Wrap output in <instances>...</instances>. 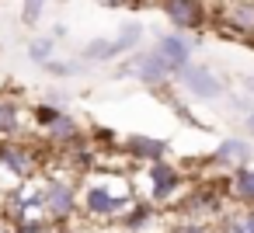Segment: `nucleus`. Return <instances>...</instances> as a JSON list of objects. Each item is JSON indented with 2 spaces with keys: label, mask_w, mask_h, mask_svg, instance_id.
<instances>
[{
  "label": "nucleus",
  "mask_w": 254,
  "mask_h": 233,
  "mask_svg": "<svg viewBox=\"0 0 254 233\" xmlns=\"http://www.w3.org/2000/svg\"><path fill=\"white\" fill-rule=\"evenodd\" d=\"M136 198V184L122 171L94 167L80 177V219L91 226H115Z\"/></svg>",
  "instance_id": "nucleus-1"
},
{
  "label": "nucleus",
  "mask_w": 254,
  "mask_h": 233,
  "mask_svg": "<svg viewBox=\"0 0 254 233\" xmlns=\"http://www.w3.org/2000/svg\"><path fill=\"white\" fill-rule=\"evenodd\" d=\"M191 181H195V177H188V174H185L171 157L153 160V164H143V167H139V174L132 177L136 195H139V198H146V202H153L157 209H174V205H178V198L191 188Z\"/></svg>",
  "instance_id": "nucleus-2"
},
{
  "label": "nucleus",
  "mask_w": 254,
  "mask_h": 233,
  "mask_svg": "<svg viewBox=\"0 0 254 233\" xmlns=\"http://www.w3.org/2000/svg\"><path fill=\"white\" fill-rule=\"evenodd\" d=\"M42 212L56 230H66L80 216V177L63 167L42 171Z\"/></svg>",
  "instance_id": "nucleus-3"
},
{
  "label": "nucleus",
  "mask_w": 254,
  "mask_h": 233,
  "mask_svg": "<svg viewBox=\"0 0 254 233\" xmlns=\"http://www.w3.org/2000/svg\"><path fill=\"white\" fill-rule=\"evenodd\" d=\"M46 171V153L28 143L25 136L21 139H0V195L18 188L21 181H32Z\"/></svg>",
  "instance_id": "nucleus-4"
},
{
  "label": "nucleus",
  "mask_w": 254,
  "mask_h": 233,
  "mask_svg": "<svg viewBox=\"0 0 254 233\" xmlns=\"http://www.w3.org/2000/svg\"><path fill=\"white\" fill-rule=\"evenodd\" d=\"M160 11H164L171 32H181V35H195L202 28H209V21H212L205 0H160Z\"/></svg>",
  "instance_id": "nucleus-5"
},
{
  "label": "nucleus",
  "mask_w": 254,
  "mask_h": 233,
  "mask_svg": "<svg viewBox=\"0 0 254 233\" xmlns=\"http://www.w3.org/2000/svg\"><path fill=\"white\" fill-rule=\"evenodd\" d=\"M209 25H216L223 35H233L254 46V0H226Z\"/></svg>",
  "instance_id": "nucleus-6"
},
{
  "label": "nucleus",
  "mask_w": 254,
  "mask_h": 233,
  "mask_svg": "<svg viewBox=\"0 0 254 233\" xmlns=\"http://www.w3.org/2000/svg\"><path fill=\"white\" fill-rule=\"evenodd\" d=\"M129 77L139 80V84L150 87V91H164V87L174 80L171 66L160 59V53H157L153 46H150V49H136V53L129 56Z\"/></svg>",
  "instance_id": "nucleus-7"
},
{
  "label": "nucleus",
  "mask_w": 254,
  "mask_h": 233,
  "mask_svg": "<svg viewBox=\"0 0 254 233\" xmlns=\"http://www.w3.org/2000/svg\"><path fill=\"white\" fill-rule=\"evenodd\" d=\"M251 160H254V146H251L244 136H226V139H219V143L205 153L202 167H205V171L230 174V171H237V167H244V164H251Z\"/></svg>",
  "instance_id": "nucleus-8"
},
{
  "label": "nucleus",
  "mask_w": 254,
  "mask_h": 233,
  "mask_svg": "<svg viewBox=\"0 0 254 233\" xmlns=\"http://www.w3.org/2000/svg\"><path fill=\"white\" fill-rule=\"evenodd\" d=\"M174 80H178V87L188 91L195 101H219V98H223V80H219V73H216L212 66H205V63H188Z\"/></svg>",
  "instance_id": "nucleus-9"
},
{
  "label": "nucleus",
  "mask_w": 254,
  "mask_h": 233,
  "mask_svg": "<svg viewBox=\"0 0 254 233\" xmlns=\"http://www.w3.org/2000/svg\"><path fill=\"white\" fill-rule=\"evenodd\" d=\"M119 146H122L126 160H132V164H139V167L171 157V143L160 139V136H146V132H132V136L119 139Z\"/></svg>",
  "instance_id": "nucleus-10"
},
{
  "label": "nucleus",
  "mask_w": 254,
  "mask_h": 233,
  "mask_svg": "<svg viewBox=\"0 0 254 233\" xmlns=\"http://www.w3.org/2000/svg\"><path fill=\"white\" fill-rule=\"evenodd\" d=\"M195 39H188V35H181V32H164V35H157V42H153V49L160 53V59L171 66V73L178 77L188 63H191V53H195Z\"/></svg>",
  "instance_id": "nucleus-11"
},
{
  "label": "nucleus",
  "mask_w": 254,
  "mask_h": 233,
  "mask_svg": "<svg viewBox=\"0 0 254 233\" xmlns=\"http://www.w3.org/2000/svg\"><path fill=\"white\" fill-rule=\"evenodd\" d=\"M160 223H164V209H157V205L146 202V198H136L115 226H119L122 233H153Z\"/></svg>",
  "instance_id": "nucleus-12"
},
{
  "label": "nucleus",
  "mask_w": 254,
  "mask_h": 233,
  "mask_svg": "<svg viewBox=\"0 0 254 233\" xmlns=\"http://www.w3.org/2000/svg\"><path fill=\"white\" fill-rule=\"evenodd\" d=\"M84 139H87V132H84V125H80L70 112H63L49 129H42L46 150H70V146H77V143H84Z\"/></svg>",
  "instance_id": "nucleus-13"
},
{
  "label": "nucleus",
  "mask_w": 254,
  "mask_h": 233,
  "mask_svg": "<svg viewBox=\"0 0 254 233\" xmlns=\"http://www.w3.org/2000/svg\"><path fill=\"white\" fill-rule=\"evenodd\" d=\"M223 188H226V198L230 205H244V209H254V160L223 174Z\"/></svg>",
  "instance_id": "nucleus-14"
},
{
  "label": "nucleus",
  "mask_w": 254,
  "mask_h": 233,
  "mask_svg": "<svg viewBox=\"0 0 254 233\" xmlns=\"http://www.w3.org/2000/svg\"><path fill=\"white\" fill-rule=\"evenodd\" d=\"M25 132H28L25 108L18 105L14 94H0V139H21Z\"/></svg>",
  "instance_id": "nucleus-15"
},
{
  "label": "nucleus",
  "mask_w": 254,
  "mask_h": 233,
  "mask_svg": "<svg viewBox=\"0 0 254 233\" xmlns=\"http://www.w3.org/2000/svg\"><path fill=\"white\" fill-rule=\"evenodd\" d=\"M143 35H146V28H143V21H122V25H119V35L112 39V49H115V59H122V56H132V53L139 49V42H143Z\"/></svg>",
  "instance_id": "nucleus-16"
},
{
  "label": "nucleus",
  "mask_w": 254,
  "mask_h": 233,
  "mask_svg": "<svg viewBox=\"0 0 254 233\" xmlns=\"http://www.w3.org/2000/svg\"><path fill=\"white\" fill-rule=\"evenodd\" d=\"M216 233H254V209H244V205H230L219 223H216Z\"/></svg>",
  "instance_id": "nucleus-17"
},
{
  "label": "nucleus",
  "mask_w": 254,
  "mask_h": 233,
  "mask_svg": "<svg viewBox=\"0 0 254 233\" xmlns=\"http://www.w3.org/2000/svg\"><path fill=\"white\" fill-rule=\"evenodd\" d=\"M84 66H87V63H80V59H56V56H53L42 70H46L49 77H56V80H70V77H80Z\"/></svg>",
  "instance_id": "nucleus-18"
},
{
  "label": "nucleus",
  "mask_w": 254,
  "mask_h": 233,
  "mask_svg": "<svg viewBox=\"0 0 254 233\" xmlns=\"http://www.w3.org/2000/svg\"><path fill=\"white\" fill-rule=\"evenodd\" d=\"M25 53H28V59H32V63H39V66H46V63H49V59L56 56V39H53V35H42V39H32Z\"/></svg>",
  "instance_id": "nucleus-19"
},
{
  "label": "nucleus",
  "mask_w": 254,
  "mask_h": 233,
  "mask_svg": "<svg viewBox=\"0 0 254 233\" xmlns=\"http://www.w3.org/2000/svg\"><path fill=\"white\" fill-rule=\"evenodd\" d=\"M49 4H53V0H21V25L35 28L42 21V14H46Z\"/></svg>",
  "instance_id": "nucleus-20"
},
{
  "label": "nucleus",
  "mask_w": 254,
  "mask_h": 233,
  "mask_svg": "<svg viewBox=\"0 0 254 233\" xmlns=\"http://www.w3.org/2000/svg\"><path fill=\"white\" fill-rule=\"evenodd\" d=\"M230 108L240 112V115H251L254 112V101H251V94H230Z\"/></svg>",
  "instance_id": "nucleus-21"
},
{
  "label": "nucleus",
  "mask_w": 254,
  "mask_h": 233,
  "mask_svg": "<svg viewBox=\"0 0 254 233\" xmlns=\"http://www.w3.org/2000/svg\"><path fill=\"white\" fill-rule=\"evenodd\" d=\"M98 7H108V11H129V7H139L143 0H94Z\"/></svg>",
  "instance_id": "nucleus-22"
},
{
  "label": "nucleus",
  "mask_w": 254,
  "mask_h": 233,
  "mask_svg": "<svg viewBox=\"0 0 254 233\" xmlns=\"http://www.w3.org/2000/svg\"><path fill=\"white\" fill-rule=\"evenodd\" d=\"M0 233H14V223H11V219H4V216H0Z\"/></svg>",
  "instance_id": "nucleus-23"
},
{
  "label": "nucleus",
  "mask_w": 254,
  "mask_h": 233,
  "mask_svg": "<svg viewBox=\"0 0 254 233\" xmlns=\"http://www.w3.org/2000/svg\"><path fill=\"white\" fill-rule=\"evenodd\" d=\"M244 129L254 136V112H251V115H244Z\"/></svg>",
  "instance_id": "nucleus-24"
},
{
  "label": "nucleus",
  "mask_w": 254,
  "mask_h": 233,
  "mask_svg": "<svg viewBox=\"0 0 254 233\" xmlns=\"http://www.w3.org/2000/svg\"><path fill=\"white\" fill-rule=\"evenodd\" d=\"M244 87H247V91L254 94V73H247V77H244Z\"/></svg>",
  "instance_id": "nucleus-25"
}]
</instances>
